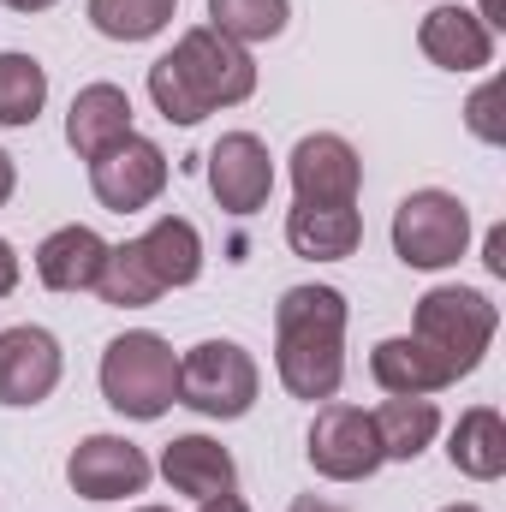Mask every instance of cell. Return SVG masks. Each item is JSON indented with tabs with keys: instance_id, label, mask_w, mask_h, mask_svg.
I'll list each match as a JSON object with an SVG mask.
<instances>
[{
	"instance_id": "31",
	"label": "cell",
	"mask_w": 506,
	"mask_h": 512,
	"mask_svg": "<svg viewBox=\"0 0 506 512\" xmlns=\"http://www.w3.org/2000/svg\"><path fill=\"white\" fill-rule=\"evenodd\" d=\"M286 512H346V507H334V501H316V495H298Z\"/></svg>"
},
{
	"instance_id": "8",
	"label": "cell",
	"mask_w": 506,
	"mask_h": 512,
	"mask_svg": "<svg viewBox=\"0 0 506 512\" xmlns=\"http://www.w3.org/2000/svg\"><path fill=\"white\" fill-rule=\"evenodd\" d=\"M90 191H96V203L114 209V215L149 209V203L167 191V155H161V143H149V137L131 131L114 149H102V155L90 161Z\"/></svg>"
},
{
	"instance_id": "4",
	"label": "cell",
	"mask_w": 506,
	"mask_h": 512,
	"mask_svg": "<svg viewBox=\"0 0 506 512\" xmlns=\"http://www.w3.org/2000/svg\"><path fill=\"white\" fill-rule=\"evenodd\" d=\"M102 399L131 423L167 417L179 405V352L149 328H131L120 340H108V352H102Z\"/></svg>"
},
{
	"instance_id": "5",
	"label": "cell",
	"mask_w": 506,
	"mask_h": 512,
	"mask_svg": "<svg viewBox=\"0 0 506 512\" xmlns=\"http://www.w3.org/2000/svg\"><path fill=\"white\" fill-rule=\"evenodd\" d=\"M465 245H471V209L453 191L429 185V191H411L393 209V256L405 268H423V274L453 268L465 256Z\"/></svg>"
},
{
	"instance_id": "21",
	"label": "cell",
	"mask_w": 506,
	"mask_h": 512,
	"mask_svg": "<svg viewBox=\"0 0 506 512\" xmlns=\"http://www.w3.org/2000/svg\"><path fill=\"white\" fill-rule=\"evenodd\" d=\"M370 423H376V441H381V459H417L435 435H441V411H435V399H381L376 411H370Z\"/></svg>"
},
{
	"instance_id": "29",
	"label": "cell",
	"mask_w": 506,
	"mask_h": 512,
	"mask_svg": "<svg viewBox=\"0 0 506 512\" xmlns=\"http://www.w3.org/2000/svg\"><path fill=\"white\" fill-rule=\"evenodd\" d=\"M12 191H18V167H12V155L0 149V209L12 203Z\"/></svg>"
},
{
	"instance_id": "28",
	"label": "cell",
	"mask_w": 506,
	"mask_h": 512,
	"mask_svg": "<svg viewBox=\"0 0 506 512\" xmlns=\"http://www.w3.org/2000/svg\"><path fill=\"white\" fill-rule=\"evenodd\" d=\"M12 286H18V251L0 239V298H12Z\"/></svg>"
},
{
	"instance_id": "19",
	"label": "cell",
	"mask_w": 506,
	"mask_h": 512,
	"mask_svg": "<svg viewBox=\"0 0 506 512\" xmlns=\"http://www.w3.org/2000/svg\"><path fill=\"white\" fill-rule=\"evenodd\" d=\"M370 376H376L381 393H393V399H429V393H441V387H453V376L411 340V334H393V340H381L376 352H370Z\"/></svg>"
},
{
	"instance_id": "9",
	"label": "cell",
	"mask_w": 506,
	"mask_h": 512,
	"mask_svg": "<svg viewBox=\"0 0 506 512\" xmlns=\"http://www.w3.org/2000/svg\"><path fill=\"white\" fill-rule=\"evenodd\" d=\"M209 191L227 215H256L274 191V155L256 131H221L209 149Z\"/></svg>"
},
{
	"instance_id": "27",
	"label": "cell",
	"mask_w": 506,
	"mask_h": 512,
	"mask_svg": "<svg viewBox=\"0 0 506 512\" xmlns=\"http://www.w3.org/2000/svg\"><path fill=\"white\" fill-rule=\"evenodd\" d=\"M489 274H506V227H489V245H483Z\"/></svg>"
},
{
	"instance_id": "22",
	"label": "cell",
	"mask_w": 506,
	"mask_h": 512,
	"mask_svg": "<svg viewBox=\"0 0 506 512\" xmlns=\"http://www.w3.org/2000/svg\"><path fill=\"white\" fill-rule=\"evenodd\" d=\"M42 108H48V72H42V60L6 48L0 54V126L6 131L36 126Z\"/></svg>"
},
{
	"instance_id": "24",
	"label": "cell",
	"mask_w": 506,
	"mask_h": 512,
	"mask_svg": "<svg viewBox=\"0 0 506 512\" xmlns=\"http://www.w3.org/2000/svg\"><path fill=\"white\" fill-rule=\"evenodd\" d=\"M292 6L286 0H209V30H221L227 42L251 48V42H274L286 30Z\"/></svg>"
},
{
	"instance_id": "10",
	"label": "cell",
	"mask_w": 506,
	"mask_h": 512,
	"mask_svg": "<svg viewBox=\"0 0 506 512\" xmlns=\"http://www.w3.org/2000/svg\"><path fill=\"white\" fill-rule=\"evenodd\" d=\"M66 483L84 501H126L149 489V459L126 435H84L66 459Z\"/></svg>"
},
{
	"instance_id": "30",
	"label": "cell",
	"mask_w": 506,
	"mask_h": 512,
	"mask_svg": "<svg viewBox=\"0 0 506 512\" xmlns=\"http://www.w3.org/2000/svg\"><path fill=\"white\" fill-rule=\"evenodd\" d=\"M197 512H251L239 495H209V501H197Z\"/></svg>"
},
{
	"instance_id": "12",
	"label": "cell",
	"mask_w": 506,
	"mask_h": 512,
	"mask_svg": "<svg viewBox=\"0 0 506 512\" xmlns=\"http://www.w3.org/2000/svg\"><path fill=\"white\" fill-rule=\"evenodd\" d=\"M364 161L340 131H310L292 149V191L298 203H358Z\"/></svg>"
},
{
	"instance_id": "11",
	"label": "cell",
	"mask_w": 506,
	"mask_h": 512,
	"mask_svg": "<svg viewBox=\"0 0 506 512\" xmlns=\"http://www.w3.org/2000/svg\"><path fill=\"white\" fill-rule=\"evenodd\" d=\"M60 340L36 322L0 328V405H42L60 387Z\"/></svg>"
},
{
	"instance_id": "18",
	"label": "cell",
	"mask_w": 506,
	"mask_h": 512,
	"mask_svg": "<svg viewBox=\"0 0 506 512\" xmlns=\"http://www.w3.org/2000/svg\"><path fill=\"white\" fill-rule=\"evenodd\" d=\"M447 459H453V471L471 477V483L506 477V417L495 405L459 411V423H453V435H447Z\"/></svg>"
},
{
	"instance_id": "2",
	"label": "cell",
	"mask_w": 506,
	"mask_h": 512,
	"mask_svg": "<svg viewBox=\"0 0 506 512\" xmlns=\"http://www.w3.org/2000/svg\"><path fill=\"white\" fill-rule=\"evenodd\" d=\"M274 370L292 399H334L346 382V292L292 286L274 304Z\"/></svg>"
},
{
	"instance_id": "20",
	"label": "cell",
	"mask_w": 506,
	"mask_h": 512,
	"mask_svg": "<svg viewBox=\"0 0 506 512\" xmlns=\"http://www.w3.org/2000/svg\"><path fill=\"white\" fill-rule=\"evenodd\" d=\"M137 251L149 262V274L161 280V292L191 286V280L203 274V233H197L185 215H161V221L137 239Z\"/></svg>"
},
{
	"instance_id": "3",
	"label": "cell",
	"mask_w": 506,
	"mask_h": 512,
	"mask_svg": "<svg viewBox=\"0 0 506 512\" xmlns=\"http://www.w3.org/2000/svg\"><path fill=\"white\" fill-rule=\"evenodd\" d=\"M495 328H501V310H495V298L477 292V286H429V292L417 298V316H411V340H417L453 382H465V376L489 358Z\"/></svg>"
},
{
	"instance_id": "7",
	"label": "cell",
	"mask_w": 506,
	"mask_h": 512,
	"mask_svg": "<svg viewBox=\"0 0 506 512\" xmlns=\"http://www.w3.org/2000/svg\"><path fill=\"white\" fill-rule=\"evenodd\" d=\"M304 453H310V471L328 477V483H364V477H376L387 465L381 441H376V423L358 405H322L316 423H310Z\"/></svg>"
},
{
	"instance_id": "34",
	"label": "cell",
	"mask_w": 506,
	"mask_h": 512,
	"mask_svg": "<svg viewBox=\"0 0 506 512\" xmlns=\"http://www.w3.org/2000/svg\"><path fill=\"white\" fill-rule=\"evenodd\" d=\"M441 512H483V507H471V501H459V507H441Z\"/></svg>"
},
{
	"instance_id": "32",
	"label": "cell",
	"mask_w": 506,
	"mask_h": 512,
	"mask_svg": "<svg viewBox=\"0 0 506 512\" xmlns=\"http://www.w3.org/2000/svg\"><path fill=\"white\" fill-rule=\"evenodd\" d=\"M477 18H483L489 30H501V24H506V6H501V0H483V12H477Z\"/></svg>"
},
{
	"instance_id": "13",
	"label": "cell",
	"mask_w": 506,
	"mask_h": 512,
	"mask_svg": "<svg viewBox=\"0 0 506 512\" xmlns=\"http://www.w3.org/2000/svg\"><path fill=\"white\" fill-rule=\"evenodd\" d=\"M417 48L441 72H483V66H495V30L471 6H435V12H423Z\"/></svg>"
},
{
	"instance_id": "1",
	"label": "cell",
	"mask_w": 506,
	"mask_h": 512,
	"mask_svg": "<svg viewBox=\"0 0 506 512\" xmlns=\"http://www.w3.org/2000/svg\"><path fill=\"white\" fill-rule=\"evenodd\" d=\"M256 96V60L251 48L227 42L221 30L197 24L149 66V102L167 126H197L215 108H239Z\"/></svg>"
},
{
	"instance_id": "15",
	"label": "cell",
	"mask_w": 506,
	"mask_h": 512,
	"mask_svg": "<svg viewBox=\"0 0 506 512\" xmlns=\"http://www.w3.org/2000/svg\"><path fill=\"white\" fill-rule=\"evenodd\" d=\"M108 262V239L96 227H60L36 245V280L48 292H96Z\"/></svg>"
},
{
	"instance_id": "6",
	"label": "cell",
	"mask_w": 506,
	"mask_h": 512,
	"mask_svg": "<svg viewBox=\"0 0 506 512\" xmlns=\"http://www.w3.org/2000/svg\"><path fill=\"white\" fill-rule=\"evenodd\" d=\"M256 358L239 346V340H203L179 358V405H191L197 417H245L256 405Z\"/></svg>"
},
{
	"instance_id": "14",
	"label": "cell",
	"mask_w": 506,
	"mask_h": 512,
	"mask_svg": "<svg viewBox=\"0 0 506 512\" xmlns=\"http://www.w3.org/2000/svg\"><path fill=\"white\" fill-rule=\"evenodd\" d=\"M161 477H167V489H179V495H191V501H209V495H233L239 465H233V453H227L221 441H209V435H173V441L161 447Z\"/></svg>"
},
{
	"instance_id": "35",
	"label": "cell",
	"mask_w": 506,
	"mask_h": 512,
	"mask_svg": "<svg viewBox=\"0 0 506 512\" xmlns=\"http://www.w3.org/2000/svg\"><path fill=\"white\" fill-rule=\"evenodd\" d=\"M137 512H167V507H137Z\"/></svg>"
},
{
	"instance_id": "26",
	"label": "cell",
	"mask_w": 506,
	"mask_h": 512,
	"mask_svg": "<svg viewBox=\"0 0 506 512\" xmlns=\"http://www.w3.org/2000/svg\"><path fill=\"white\" fill-rule=\"evenodd\" d=\"M501 102H506L501 78H489V84H483V90L465 102V126H471V137H477V143H495V149L506 143V114H501Z\"/></svg>"
},
{
	"instance_id": "16",
	"label": "cell",
	"mask_w": 506,
	"mask_h": 512,
	"mask_svg": "<svg viewBox=\"0 0 506 512\" xmlns=\"http://www.w3.org/2000/svg\"><path fill=\"white\" fill-rule=\"evenodd\" d=\"M358 239H364V221L352 203H298L286 215V245L304 262H340L358 251Z\"/></svg>"
},
{
	"instance_id": "25",
	"label": "cell",
	"mask_w": 506,
	"mask_h": 512,
	"mask_svg": "<svg viewBox=\"0 0 506 512\" xmlns=\"http://www.w3.org/2000/svg\"><path fill=\"white\" fill-rule=\"evenodd\" d=\"M90 24L108 42H149L173 24V0H90Z\"/></svg>"
},
{
	"instance_id": "23",
	"label": "cell",
	"mask_w": 506,
	"mask_h": 512,
	"mask_svg": "<svg viewBox=\"0 0 506 512\" xmlns=\"http://www.w3.org/2000/svg\"><path fill=\"white\" fill-rule=\"evenodd\" d=\"M96 298L114 304V310H143V304L161 298V280L149 274V262H143V251H137V239H131V245H108L102 280H96Z\"/></svg>"
},
{
	"instance_id": "17",
	"label": "cell",
	"mask_w": 506,
	"mask_h": 512,
	"mask_svg": "<svg viewBox=\"0 0 506 512\" xmlns=\"http://www.w3.org/2000/svg\"><path fill=\"white\" fill-rule=\"evenodd\" d=\"M120 137H131V96L120 84H84L72 96V114H66V143L96 161L102 149H114Z\"/></svg>"
},
{
	"instance_id": "33",
	"label": "cell",
	"mask_w": 506,
	"mask_h": 512,
	"mask_svg": "<svg viewBox=\"0 0 506 512\" xmlns=\"http://www.w3.org/2000/svg\"><path fill=\"white\" fill-rule=\"evenodd\" d=\"M6 6H12V12H48L54 0H6Z\"/></svg>"
}]
</instances>
